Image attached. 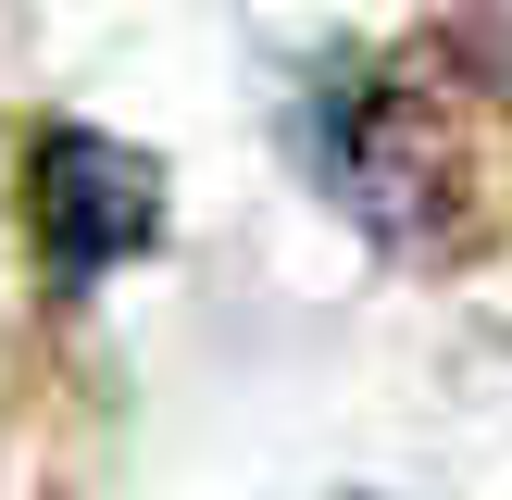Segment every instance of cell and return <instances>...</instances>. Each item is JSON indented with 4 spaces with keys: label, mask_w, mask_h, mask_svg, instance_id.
<instances>
[{
    "label": "cell",
    "mask_w": 512,
    "mask_h": 500,
    "mask_svg": "<svg viewBox=\"0 0 512 500\" xmlns=\"http://www.w3.org/2000/svg\"><path fill=\"white\" fill-rule=\"evenodd\" d=\"M325 150V188L350 200L375 250L400 263H450L475 225V125H463V88H450L438 50H400V63H363L313 125Z\"/></svg>",
    "instance_id": "6da1fadb"
},
{
    "label": "cell",
    "mask_w": 512,
    "mask_h": 500,
    "mask_svg": "<svg viewBox=\"0 0 512 500\" xmlns=\"http://www.w3.org/2000/svg\"><path fill=\"white\" fill-rule=\"evenodd\" d=\"M25 225H38L50 288H100L113 263H138L163 238V163L138 138H100V125H50L25 150Z\"/></svg>",
    "instance_id": "7a4b0ae2"
},
{
    "label": "cell",
    "mask_w": 512,
    "mask_h": 500,
    "mask_svg": "<svg viewBox=\"0 0 512 500\" xmlns=\"http://www.w3.org/2000/svg\"><path fill=\"white\" fill-rule=\"evenodd\" d=\"M463 75L512 88V0H463Z\"/></svg>",
    "instance_id": "3957f363"
},
{
    "label": "cell",
    "mask_w": 512,
    "mask_h": 500,
    "mask_svg": "<svg viewBox=\"0 0 512 500\" xmlns=\"http://www.w3.org/2000/svg\"><path fill=\"white\" fill-rule=\"evenodd\" d=\"M338 500H375V488H338Z\"/></svg>",
    "instance_id": "277c9868"
}]
</instances>
